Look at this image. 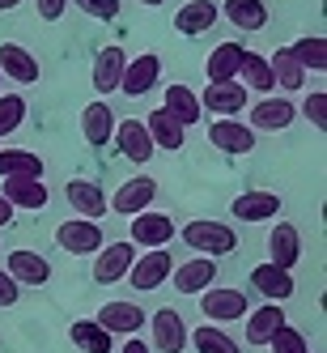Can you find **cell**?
Segmentation results:
<instances>
[{
  "mask_svg": "<svg viewBox=\"0 0 327 353\" xmlns=\"http://www.w3.org/2000/svg\"><path fill=\"white\" fill-rule=\"evenodd\" d=\"M209 141H213V149H221V154H230V158H242V154L255 149V132H251L242 119H213Z\"/></svg>",
  "mask_w": 327,
  "mask_h": 353,
  "instance_id": "30bf717a",
  "label": "cell"
},
{
  "mask_svg": "<svg viewBox=\"0 0 327 353\" xmlns=\"http://www.w3.org/2000/svg\"><path fill=\"white\" fill-rule=\"evenodd\" d=\"M170 268H174V256H170V251H162V247L136 251V260H132V268H128V281H132V290H158V285H166Z\"/></svg>",
  "mask_w": 327,
  "mask_h": 353,
  "instance_id": "5b68a950",
  "label": "cell"
},
{
  "mask_svg": "<svg viewBox=\"0 0 327 353\" xmlns=\"http://www.w3.org/2000/svg\"><path fill=\"white\" fill-rule=\"evenodd\" d=\"M281 205L285 200L276 192H242V196H234L230 213L242 221H272V217H281Z\"/></svg>",
  "mask_w": 327,
  "mask_h": 353,
  "instance_id": "7402d4cb",
  "label": "cell"
},
{
  "mask_svg": "<svg viewBox=\"0 0 327 353\" xmlns=\"http://www.w3.org/2000/svg\"><path fill=\"white\" fill-rule=\"evenodd\" d=\"M170 272H174V290L187 294V298H200V294L217 281V260L196 256V260H183L179 268H170Z\"/></svg>",
  "mask_w": 327,
  "mask_h": 353,
  "instance_id": "9a60e30c",
  "label": "cell"
},
{
  "mask_svg": "<svg viewBox=\"0 0 327 353\" xmlns=\"http://www.w3.org/2000/svg\"><path fill=\"white\" fill-rule=\"evenodd\" d=\"M26 123V98L21 94H0V141L13 137Z\"/></svg>",
  "mask_w": 327,
  "mask_h": 353,
  "instance_id": "8d00e7d4",
  "label": "cell"
},
{
  "mask_svg": "<svg viewBox=\"0 0 327 353\" xmlns=\"http://www.w3.org/2000/svg\"><path fill=\"white\" fill-rule=\"evenodd\" d=\"M64 196H68V205H72V213H77V217L98 221V217L107 213V192L98 188V183H89V179H68L64 183Z\"/></svg>",
  "mask_w": 327,
  "mask_h": 353,
  "instance_id": "44dd1931",
  "label": "cell"
},
{
  "mask_svg": "<svg viewBox=\"0 0 327 353\" xmlns=\"http://www.w3.org/2000/svg\"><path fill=\"white\" fill-rule=\"evenodd\" d=\"M68 341L81 353H115V336L107 332V327H98L94 319H77L68 327Z\"/></svg>",
  "mask_w": 327,
  "mask_h": 353,
  "instance_id": "1f68e13d",
  "label": "cell"
},
{
  "mask_svg": "<svg viewBox=\"0 0 327 353\" xmlns=\"http://www.w3.org/2000/svg\"><path fill=\"white\" fill-rule=\"evenodd\" d=\"M0 77L17 81V85H34L39 81V60L21 43H0Z\"/></svg>",
  "mask_w": 327,
  "mask_h": 353,
  "instance_id": "ac0fdd59",
  "label": "cell"
},
{
  "mask_svg": "<svg viewBox=\"0 0 327 353\" xmlns=\"http://www.w3.org/2000/svg\"><path fill=\"white\" fill-rule=\"evenodd\" d=\"M0 81H5V77H0Z\"/></svg>",
  "mask_w": 327,
  "mask_h": 353,
  "instance_id": "7dc6e473",
  "label": "cell"
},
{
  "mask_svg": "<svg viewBox=\"0 0 327 353\" xmlns=\"http://www.w3.org/2000/svg\"><path fill=\"white\" fill-rule=\"evenodd\" d=\"M123 64H128V56H123V47H115V43H107L103 52L94 56V90L103 94V98L119 90V77H123Z\"/></svg>",
  "mask_w": 327,
  "mask_h": 353,
  "instance_id": "603a6c76",
  "label": "cell"
},
{
  "mask_svg": "<svg viewBox=\"0 0 327 353\" xmlns=\"http://www.w3.org/2000/svg\"><path fill=\"white\" fill-rule=\"evenodd\" d=\"M174 239V217L170 213H158V209H145L132 217V247H145V251H154V247H166Z\"/></svg>",
  "mask_w": 327,
  "mask_h": 353,
  "instance_id": "ba28073f",
  "label": "cell"
},
{
  "mask_svg": "<svg viewBox=\"0 0 327 353\" xmlns=\"http://www.w3.org/2000/svg\"><path fill=\"white\" fill-rule=\"evenodd\" d=\"M119 353H149V345L140 341V336H128V341H123V349Z\"/></svg>",
  "mask_w": 327,
  "mask_h": 353,
  "instance_id": "ee69618b",
  "label": "cell"
},
{
  "mask_svg": "<svg viewBox=\"0 0 327 353\" xmlns=\"http://www.w3.org/2000/svg\"><path fill=\"white\" fill-rule=\"evenodd\" d=\"M238 77H242V90H260V94H272V90H276L268 60H264V56H255V52H246V56H242Z\"/></svg>",
  "mask_w": 327,
  "mask_h": 353,
  "instance_id": "d590c367",
  "label": "cell"
},
{
  "mask_svg": "<svg viewBox=\"0 0 327 353\" xmlns=\"http://www.w3.org/2000/svg\"><path fill=\"white\" fill-rule=\"evenodd\" d=\"M140 5H149V9H158V5H162V0H140Z\"/></svg>",
  "mask_w": 327,
  "mask_h": 353,
  "instance_id": "bcb514c9",
  "label": "cell"
},
{
  "mask_svg": "<svg viewBox=\"0 0 327 353\" xmlns=\"http://www.w3.org/2000/svg\"><path fill=\"white\" fill-rule=\"evenodd\" d=\"M200 311H204V319H213L217 327L221 323H238L246 319V294L242 290H230V285H209L204 294H200Z\"/></svg>",
  "mask_w": 327,
  "mask_h": 353,
  "instance_id": "7a4b0ae2",
  "label": "cell"
},
{
  "mask_svg": "<svg viewBox=\"0 0 327 353\" xmlns=\"http://www.w3.org/2000/svg\"><path fill=\"white\" fill-rule=\"evenodd\" d=\"M268 68H272V81L281 90H302L306 85V68L289 56V47H276V56L268 60Z\"/></svg>",
  "mask_w": 327,
  "mask_h": 353,
  "instance_id": "836d02e7",
  "label": "cell"
},
{
  "mask_svg": "<svg viewBox=\"0 0 327 353\" xmlns=\"http://www.w3.org/2000/svg\"><path fill=\"white\" fill-rule=\"evenodd\" d=\"M179 239L200 251V256H209V260H221V256H230V251H238V234H234V225H225V221H187Z\"/></svg>",
  "mask_w": 327,
  "mask_h": 353,
  "instance_id": "6da1fadb",
  "label": "cell"
},
{
  "mask_svg": "<svg viewBox=\"0 0 327 353\" xmlns=\"http://www.w3.org/2000/svg\"><path fill=\"white\" fill-rule=\"evenodd\" d=\"M13 213H17V209L9 205L5 196H0V230H5V225H13Z\"/></svg>",
  "mask_w": 327,
  "mask_h": 353,
  "instance_id": "7bdbcfd3",
  "label": "cell"
},
{
  "mask_svg": "<svg viewBox=\"0 0 327 353\" xmlns=\"http://www.w3.org/2000/svg\"><path fill=\"white\" fill-rule=\"evenodd\" d=\"M251 285H255L268 302H285V298H293V272H285V268H276V264H255L251 268Z\"/></svg>",
  "mask_w": 327,
  "mask_h": 353,
  "instance_id": "4316f807",
  "label": "cell"
},
{
  "mask_svg": "<svg viewBox=\"0 0 327 353\" xmlns=\"http://www.w3.org/2000/svg\"><path fill=\"white\" fill-rule=\"evenodd\" d=\"M56 243L68 256H94V251H103V225L89 217H68L56 225Z\"/></svg>",
  "mask_w": 327,
  "mask_h": 353,
  "instance_id": "3957f363",
  "label": "cell"
},
{
  "mask_svg": "<svg viewBox=\"0 0 327 353\" xmlns=\"http://www.w3.org/2000/svg\"><path fill=\"white\" fill-rule=\"evenodd\" d=\"M242 56H246V47H242V43H234V39H225V43H217L213 52H209V64H204V72H209V81H238V68H242Z\"/></svg>",
  "mask_w": 327,
  "mask_h": 353,
  "instance_id": "cb8c5ba5",
  "label": "cell"
},
{
  "mask_svg": "<svg viewBox=\"0 0 327 353\" xmlns=\"http://www.w3.org/2000/svg\"><path fill=\"white\" fill-rule=\"evenodd\" d=\"M246 94L251 90H242V81H209L204 94H196V98H200V111H209L217 119H234L246 111Z\"/></svg>",
  "mask_w": 327,
  "mask_h": 353,
  "instance_id": "277c9868",
  "label": "cell"
},
{
  "mask_svg": "<svg viewBox=\"0 0 327 353\" xmlns=\"http://www.w3.org/2000/svg\"><path fill=\"white\" fill-rule=\"evenodd\" d=\"M17 5H26V0H0V13H9V9H17Z\"/></svg>",
  "mask_w": 327,
  "mask_h": 353,
  "instance_id": "f6af8a7d",
  "label": "cell"
},
{
  "mask_svg": "<svg viewBox=\"0 0 327 353\" xmlns=\"http://www.w3.org/2000/svg\"><path fill=\"white\" fill-rule=\"evenodd\" d=\"M276 327H285L281 302H264L260 311H246V345H268Z\"/></svg>",
  "mask_w": 327,
  "mask_h": 353,
  "instance_id": "f1b7e54d",
  "label": "cell"
},
{
  "mask_svg": "<svg viewBox=\"0 0 327 353\" xmlns=\"http://www.w3.org/2000/svg\"><path fill=\"white\" fill-rule=\"evenodd\" d=\"M17 298H21V285L13 281L5 268H0V311H5V307H17Z\"/></svg>",
  "mask_w": 327,
  "mask_h": 353,
  "instance_id": "60d3db41",
  "label": "cell"
},
{
  "mask_svg": "<svg viewBox=\"0 0 327 353\" xmlns=\"http://www.w3.org/2000/svg\"><path fill=\"white\" fill-rule=\"evenodd\" d=\"M81 137L89 145H107L115 137V111H111L107 98H94V103L81 111Z\"/></svg>",
  "mask_w": 327,
  "mask_h": 353,
  "instance_id": "484cf974",
  "label": "cell"
},
{
  "mask_svg": "<svg viewBox=\"0 0 327 353\" xmlns=\"http://www.w3.org/2000/svg\"><path fill=\"white\" fill-rule=\"evenodd\" d=\"M0 196H5L13 209H47V200H52L43 179H5Z\"/></svg>",
  "mask_w": 327,
  "mask_h": 353,
  "instance_id": "83f0119b",
  "label": "cell"
},
{
  "mask_svg": "<svg viewBox=\"0 0 327 353\" xmlns=\"http://www.w3.org/2000/svg\"><path fill=\"white\" fill-rule=\"evenodd\" d=\"M302 115H306L319 132H327V94H323V90L306 94V103H302Z\"/></svg>",
  "mask_w": 327,
  "mask_h": 353,
  "instance_id": "f35d334b",
  "label": "cell"
},
{
  "mask_svg": "<svg viewBox=\"0 0 327 353\" xmlns=\"http://www.w3.org/2000/svg\"><path fill=\"white\" fill-rule=\"evenodd\" d=\"M145 323L154 327V345H158V353H183V349H187V323H183V315L174 311V307L154 311Z\"/></svg>",
  "mask_w": 327,
  "mask_h": 353,
  "instance_id": "9c48e42d",
  "label": "cell"
},
{
  "mask_svg": "<svg viewBox=\"0 0 327 353\" xmlns=\"http://www.w3.org/2000/svg\"><path fill=\"white\" fill-rule=\"evenodd\" d=\"M34 9H39L43 21H60L64 9H68V0H34Z\"/></svg>",
  "mask_w": 327,
  "mask_h": 353,
  "instance_id": "b9f144b4",
  "label": "cell"
},
{
  "mask_svg": "<svg viewBox=\"0 0 327 353\" xmlns=\"http://www.w3.org/2000/svg\"><path fill=\"white\" fill-rule=\"evenodd\" d=\"M162 111H166V115H174V119L183 123V128H191V123L204 119V111H200V98H196L187 85H179V81L166 85V103H162Z\"/></svg>",
  "mask_w": 327,
  "mask_h": 353,
  "instance_id": "f546056e",
  "label": "cell"
},
{
  "mask_svg": "<svg viewBox=\"0 0 327 353\" xmlns=\"http://www.w3.org/2000/svg\"><path fill=\"white\" fill-rule=\"evenodd\" d=\"M268 349H272V353H310L306 336H302L297 327H289V323H285V327H276V332H272Z\"/></svg>",
  "mask_w": 327,
  "mask_h": 353,
  "instance_id": "74e56055",
  "label": "cell"
},
{
  "mask_svg": "<svg viewBox=\"0 0 327 353\" xmlns=\"http://www.w3.org/2000/svg\"><path fill=\"white\" fill-rule=\"evenodd\" d=\"M187 345H196V353H242L238 341L217 323H200L196 332H187Z\"/></svg>",
  "mask_w": 327,
  "mask_h": 353,
  "instance_id": "d6a6232c",
  "label": "cell"
},
{
  "mask_svg": "<svg viewBox=\"0 0 327 353\" xmlns=\"http://www.w3.org/2000/svg\"><path fill=\"white\" fill-rule=\"evenodd\" d=\"M289 56L306 68V72H323V68H327V39H323V34H302V39L289 47Z\"/></svg>",
  "mask_w": 327,
  "mask_h": 353,
  "instance_id": "e575fe53",
  "label": "cell"
},
{
  "mask_svg": "<svg viewBox=\"0 0 327 353\" xmlns=\"http://www.w3.org/2000/svg\"><path fill=\"white\" fill-rule=\"evenodd\" d=\"M217 5H213V0H187V5L183 9H174V30H179V34H204V30H213L217 26Z\"/></svg>",
  "mask_w": 327,
  "mask_h": 353,
  "instance_id": "d4e9b609",
  "label": "cell"
},
{
  "mask_svg": "<svg viewBox=\"0 0 327 353\" xmlns=\"http://www.w3.org/2000/svg\"><path fill=\"white\" fill-rule=\"evenodd\" d=\"M217 13L242 34H255V30L268 26V5L264 0H225V5H217Z\"/></svg>",
  "mask_w": 327,
  "mask_h": 353,
  "instance_id": "ffe728a7",
  "label": "cell"
},
{
  "mask_svg": "<svg viewBox=\"0 0 327 353\" xmlns=\"http://www.w3.org/2000/svg\"><path fill=\"white\" fill-rule=\"evenodd\" d=\"M297 260H302V234H297V225L293 221H276L272 234H268V264L293 272Z\"/></svg>",
  "mask_w": 327,
  "mask_h": 353,
  "instance_id": "4fadbf2b",
  "label": "cell"
},
{
  "mask_svg": "<svg viewBox=\"0 0 327 353\" xmlns=\"http://www.w3.org/2000/svg\"><path fill=\"white\" fill-rule=\"evenodd\" d=\"M297 119V107L289 103V98H264V103L251 107V132H285L289 123Z\"/></svg>",
  "mask_w": 327,
  "mask_h": 353,
  "instance_id": "5bb4252c",
  "label": "cell"
},
{
  "mask_svg": "<svg viewBox=\"0 0 327 353\" xmlns=\"http://www.w3.org/2000/svg\"><path fill=\"white\" fill-rule=\"evenodd\" d=\"M0 179H43V158L30 149H0Z\"/></svg>",
  "mask_w": 327,
  "mask_h": 353,
  "instance_id": "4dcf8cb0",
  "label": "cell"
},
{
  "mask_svg": "<svg viewBox=\"0 0 327 353\" xmlns=\"http://www.w3.org/2000/svg\"><path fill=\"white\" fill-rule=\"evenodd\" d=\"M81 13H89V17H98V21H115L119 17V0H72Z\"/></svg>",
  "mask_w": 327,
  "mask_h": 353,
  "instance_id": "ab89813d",
  "label": "cell"
},
{
  "mask_svg": "<svg viewBox=\"0 0 327 353\" xmlns=\"http://www.w3.org/2000/svg\"><path fill=\"white\" fill-rule=\"evenodd\" d=\"M5 272L13 276L17 285H47V281H52V264H47V260L39 256V251H26V247L9 251Z\"/></svg>",
  "mask_w": 327,
  "mask_h": 353,
  "instance_id": "e0dca14e",
  "label": "cell"
},
{
  "mask_svg": "<svg viewBox=\"0 0 327 353\" xmlns=\"http://www.w3.org/2000/svg\"><path fill=\"white\" fill-rule=\"evenodd\" d=\"M154 200H158V179H149V174H136V179L128 183H119V192L107 200V205L123 217H136L145 209H154Z\"/></svg>",
  "mask_w": 327,
  "mask_h": 353,
  "instance_id": "52a82bcc",
  "label": "cell"
},
{
  "mask_svg": "<svg viewBox=\"0 0 327 353\" xmlns=\"http://www.w3.org/2000/svg\"><path fill=\"white\" fill-rule=\"evenodd\" d=\"M111 141L119 145V154L128 158V162H136V166H145L149 158L158 154L154 141H149V132H145V119H123V123H115V137Z\"/></svg>",
  "mask_w": 327,
  "mask_h": 353,
  "instance_id": "2e32d148",
  "label": "cell"
},
{
  "mask_svg": "<svg viewBox=\"0 0 327 353\" xmlns=\"http://www.w3.org/2000/svg\"><path fill=\"white\" fill-rule=\"evenodd\" d=\"M132 260H136V247H132L128 239L107 243V251H94V281H98V285L123 281V276H128V268H132Z\"/></svg>",
  "mask_w": 327,
  "mask_h": 353,
  "instance_id": "8992f818",
  "label": "cell"
},
{
  "mask_svg": "<svg viewBox=\"0 0 327 353\" xmlns=\"http://www.w3.org/2000/svg\"><path fill=\"white\" fill-rule=\"evenodd\" d=\"M158 77H162V60H158L154 52H145V56H136V60H128V64H123L119 94L140 98V94H149V90L158 85Z\"/></svg>",
  "mask_w": 327,
  "mask_h": 353,
  "instance_id": "8fae6325",
  "label": "cell"
},
{
  "mask_svg": "<svg viewBox=\"0 0 327 353\" xmlns=\"http://www.w3.org/2000/svg\"><path fill=\"white\" fill-rule=\"evenodd\" d=\"M145 311L136 307V302H107V307H98V315H94V323L98 327H107V332L115 336H136L140 327H145Z\"/></svg>",
  "mask_w": 327,
  "mask_h": 353,
  "instance_id": "7c38bea8",
  "label": "cell"
},
{
  "mask_svg": "<svg viewBox=\"0 0 327 353\" xmlns=\"http://www.w3.org/2000/svg\"><path fill=\"white\" fill-rule=\"evenodd\" d=\"M145 132H149V141H154V149H170V154H179V149L187 145V128L174 115H166L162 107L145 115Z\"/></svg>",
  "mask_w": 327,
  "mask_h": 353,
  "instance_id": "d6986e66",
  "label": "cell"
}]
</instances>
